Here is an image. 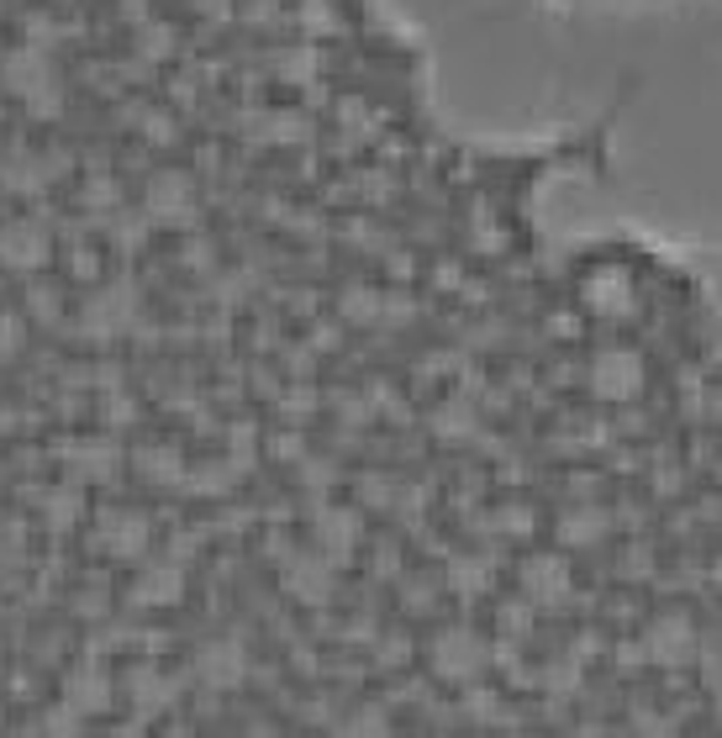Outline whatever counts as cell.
<instances>
[{
    "mask_svg": "<svg viewBox=\"0 0 722 738\" xmlns=\"http://www.w3.org/2000/svg\"><path fill=\"white\" fill-rule=\"evenodd\" d=\"M0 85H6V96H17L27 111H38V117H59L63 80H59L53 59L42 53L38 42H21V48H11V53L0 59Z\"/></svg>",
    "mask_w": 722,
    "mask_h": 738,
    "instance_id": "6da1fadb",
    "label": "cell"
},
{
    "mask_svg": "<svg viewBox=\"0 0 722 738\" xmlns=\"http://www.w3.org/2000/svg\"><path fill=\"white\" fill-rule=\"evenodd\" d=\"M427 665H433V676L443 686H475L485 676V665H491V649H485V639L475 628H459L454 622V628H443L438 639H433Z\"/></svg>",
    "mask_w": 722,
    "mask_h": 738,
    "instance_id": "7a4b0ae2",
    "label": "cell"
},
{
    "mask_svg": "<svg viewBox=\"0 0 722 738\" xmlns=\"http://www.w3.org/2000/svg\"><path fill=\"white\" fill-rule=\"evenodd\" d=\"M643 391V360L633 348H602L591 360V396L602 401H633Z\"/></svg>",
    "mask_w": 722,
    "mask_h": 738,
    "instance_id": "3957f363",
    "label": "cell"
},
{
    "mask_svg": "<svg viewBox=\"0 0 722 738\" xmlns=\"http://www.w3.org/2000/svg\"><path fill=\"white\" fill-rule=\"evenodd\" d=\"M639 649H643V659H649V665H664V670H681V665H691V659L702 655L696 628H691L685 618H654Z\"/></svg>",
    "mask_w": 722,
    "mask_h": 738,
    "instance_id": "277c9868",
    "label": "cell"
},
{
    "mask_svg": "<svg viewBox=\"0 0 722 738\" xmlns=\"http://www.w3.org/2000/svg\"><path fill=\"white\" fill-rule=\"evenodd\" d=\"M96 543L106 559H138L148 549V518L127 512V506H106L96 518Z\"/></svg>",
    "mask_w": 722,
    "mask_h": 738,
    "instance_id": "5b68a950",
    "label": "cell"
},
{
    "mask_svg": "<svg viewBox=\"0 0 722 738\" xmlns=\"http://www.w3.org/2000/svg\"><path fill=\"white\" fill-rule=\"evenodd\" d=\"M285 591L306 607H327L333 591H338V575H333V559L327 554H296L285 564Z\"/></svg>",
    "mask_w": 722,
    "mask_h": 738,
    "instance_id": "8992f818",
    "label": "cell"
},
{
    "mask_svg": "<svg viewBox=\"0 0 722 738\" xmlns=\"http://www.w3.org/2000/svg\"><path fill=\"white\" fill-rule=\"evenodd\" d=\"M196 676L211 686V691H233L248 676V649L238 639H211L196 649Z\"/></svg>",
    "mask_w": 722,
    "mask_h": 738,
    "instance_id": "52a82bcc",
    "label": "cell"
},
{
    "mask_svg": "<svg viewBox=\"0 0 722 738\" xmlns=\"http://www.w3.org/2000/svg\"><path fill=\"white\" fill-rule=\"evenodd\" d=\"M111 676H106L101 665H75L69 676H63V712H75V718H96L111 707Z\"/></svg>",
    "mask_w": 722,
    "mask_h": 738,
    "instance_id": "ba28073f",
    "label": "cell"
},
{
    "mask_svg": "<svg viewBox=\"0 0 722 738\" xmlns=\"http://www.w3.org/2000/svg\"><path fill=\"white\" fill-rule=\"evenodd\" d=\"M581 301L591 312H602V317H617V312H627V301H633V275L622 264H602V269L585 275Z\"/></svg>",
    "mask_w": 722,
    "mask_h": 738,
    "instance_id": "9c48e42d",
    "label": "cell"
},
{
    "mask_svg": "<svg viewBox=\"0 0 722 738\" xmlns=\"http://www.w3.org/2000/svg\"><path fill=\"white\" fill-rule=\"evenodd\" d=\"M48 259V233H42L38 222H6L0 227V264L6 269H38Z\"/></svg>",
    "mask_w": 722,
    "mask_h": 738,
    "instance_id": "30bf717a",
    "label": "cell"
},
{
    "mask_svg": "<svg viewBox=\"0 0 722 738\" xmlns=\"http://www.w3.org/2000/svg\"><path fill=\"white\" fill-rule=\"evenodd\" d=\"M196 211V190L185 180L180 169H159L154 180H148V217L159 222H185Z\"/></svg>",
    "mask_w": 722,
    "mask_h": 738,
    "instance_id": "8fae6325",
    "label": "cell"
},
{
    "mask_svg": "<svg viewBox=\"0 0 722 738\" xmlns=\"http://www.w3.org/2000/svg\"><path fill=\"white\" fill-rule=\"evenodd\" d=\"M522 597L527 601H564L570 597V564L560 554L522 559Z\"/></svg>",
    "mask_w": 722,
    "mask_h": 738,
    "instance_id": "7c38bea8",
    "label": "cell"
},
{
    "mask_svg": "<svg viewBox=\"0 0 722 738\" xmlns=\"http://www.w3.org/2000/svg\"><path fill=\"white\" fill-rule=\"evenodd\" d=\"M317 539H322V554L327 559H348L359 549V512L354 506H322Z\"/></svg>",
    "mask_w": 722,
    "mask_h": 738,
    "instance_id": "4fadbf2b",
    "label": "cell"
},
{
    "mask_svg": "<svg viewBox=\"0 0 722 738\" xmlns=\"http://www.w3.org/2000/svg\"><path fill=\"white\" fill-rule=\"evenodd\" d=\"M180 597V570L175 564H154V570H142V580L132 586V601L138 607H164V601Z\"/></svg>",
    "mask_w": 722,
    "mask_h": 738,
    "instance_id": "5bb4252c",
    "label": "cell"
},
{
    "mask_svg": "<svg viewBox=\"0 0 722 738\" xmlns=\"http://www.w3.org/2000/svg\"><path fill=\"white\" fill-rule=\"evenodd\" d=\"M127 691H132V701H138V712H159V707H169V701H175V686H169V680H164L154 665L132 670Z\"/></svg>",
    "mask_w": 722,
    "mask_h": 738,
    "instance_id": "9a60e30c",
    "label": "cell"
},
{
    "mask_svg": "<svg viewBox=\"0 0 722 738\" xmlns=\"http://www.w3.org/2000/svg\"><path fill=\"white\" fill-rule=\"evenodd\" d=\"M560 539L564 543H575V549H581V543H602L606 539V512H570V518H560Z\"/></svg>",
    "mask_w": 722,
    "mask_h": 738,
    "instance_id": "2e32d148",
    "label": "cell"
},
{
    "mask_svg": "<svg viewBox=\"0 0 722 738\" xmlns=\"http://www.w3.org/2000/svg\"><path fill=\"white\" fill-rule=\"evenodd\" d=\"M127 312H132V296H127V291L96 296L90 301V327H96V333H117V327H127Z\"/></svg>",
    "mask_w": 722,
    "mask_h": 738,
    "instance_id": "e0dca14e",
    "label": "cell"
},
{
    "mask_svg": "<svg viewBox=\"0 0 722 738\" xmlns=\"http://www.w3.org/2000/svg\"><path fill=\"white\" fill-rule=\"evenodd\" d=\"M117 454L106 449V443H85V449H75V460H69V470L75 475H85V480H111L117 475Z\"/></svg>",
    "mask_w": 722,
    "mask_h": 738,
    "instance_id": "ac0fdd59",
    "label": "cell"
},
{
    "mask_svg": "<svg viewBox=\"0 0 722 738\" xmlns=\"http://www.w3.org/2000/svg\"><path fill=\"white\" fill-rule=\"evenodd\" d=\"M6 185H11V190H42V185H48V169H42L38 154H11Z\"/></svg>",
    "mask_w": 722,
    "mask_h": 738,
    "instance_id": "d6986e66",
    "label": "cell"
},
{
    "mask_svg": "<svg viewBox=\"0 0 722 738\" xmlns=\"http://www.w3.org/2000/svg\"><path fill=\"white\" fill-rule=\"evenodd\" d=\"M333 738H396V734H390V722H385L375 707H364V712H354Z\"/></svg>",
    "mask_w": 722,
    "mask_h": 738,
    "instance_id": "ffe728a7",
    "label": "cell"
},
{
    "mask_svg": "<svg viewBox=\"0 0 722 738\" xmlns=\"http://www.w3.org/2000/svg\"><path fill=\"white\" fill-rule=\"evenodd\" d=\"M75 512H80V501H75V491H53V506H48V522H53V528H69V522H75Z\"/></svg>",
    "mask_w": 722,
    "mask_h": 738,
    "instance_id": "44dd1931",
    "label": "cell"
},
{
    "mask_svg": "<svg viewBox=\"0 0 722 738\" xmlns=\"http://www.w3.org/2000/svg\"><path fill=\"white\" fill-rule=\"evenodd\" d=\"M718 722H722V697H718Z\"/></svg>",
    "mask_w": 722,
    "mask_h": 738,
    "instance_id": "7402d4cb",
    "label": "cell"
},
{
    "mask_svg": "<svg viewBox=\"0 0 722 738\" xmlns=\"http://www.w3.org/2000/svg\"><path fill=\"white\" fill-rule=\"evenodd\" d=\"M718 580H722V559H718Z\"/></svg>",
    "mask_w": 722,
    "mask_h": 738,
    "instance_id": "603a6c76",
    "label": "cell"
},
{
    "mask_svg": "<svg viewBox=\"0 0 722 738\" xmlns=\"http://www.w3.org/2000/svg\"><path fill=\"white\" fill-rule=\"evenodd\" d=\"M0 722H6V718H0Z\"/></svg>",
    "mask_w": 722,
    "mask_h": 738,
    "instance_id": "cb8c5ba5",
    "label": "cell"
}]
</instances>
